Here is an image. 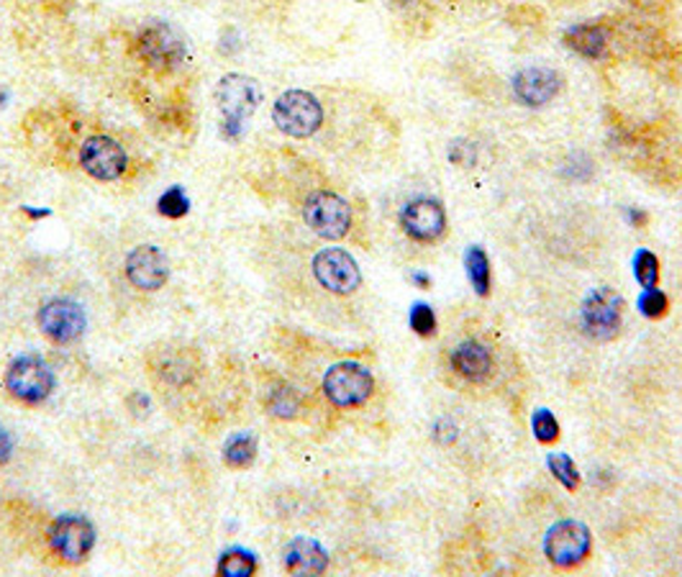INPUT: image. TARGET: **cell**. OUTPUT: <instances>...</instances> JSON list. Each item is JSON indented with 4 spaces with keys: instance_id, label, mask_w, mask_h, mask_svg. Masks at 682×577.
Masks as SVG:
<instances>
[{
    "instance_id": "1",
    "label": "cell",
    "mask_w": 682,
    "mask_h": 577,
    "mask_svg": "<svg viewBox=\"0 0 682 577\" xmlns=\"http://www.w3.org/2000/svg\"><path fill=\"white\" fill-rule=\"evenodd\" d=\"M215 100H219V108L223 113V137L237 139L239 133L244 131V121L257 111V106H260L262 93L260 86H257L252 78L227 74V78L219 82Z\"/></svg>"
},
{
    "instance_id": "2",
    "label": "cell",
    "mask_w": 682,
    "mask_h": 577,
    "mask_svg": "<svg viewBox=\"0 0 682 577\" xmlns=\"http://www.w3.org/2000/svg\"><path fill=\"white\" fill-rule=\"evenodd\" d=\"M137 52L154 72H172L185 62V39L170 23L152 21L139 31Z\"/></svg>"
},
{
    "instance_id": "3",
    "label": "cell",
    "mask_w": 682,
    "mask_h": 577,
    "mask_svg": "<svg viewBox=\"0 0 682 577\" xmlns=\"http://www.w3.org/2000/svg\"><path fill=\"white\" fill-rule=\"evenodd\" d=\"M272 119L282 133L305 139L321 129L323 108L319 100L311 93H305V90H288V93H282L278 103H274Z\"/></svg>"
},
{
    "instance_id": "4",
    "label": "cell",
    "mask_w": 682,
    "mask_h": 577,
    "mask_svg": "<svg viewBox=\"0 0 682 577\" xmlns=\"http://www.w3.org/2000/svg\"><path fill=\"white\" fill-rule=\"evenodd\" d=\"M6 385L8 390H11V396L19 398L21 404L37 406L44 404V400L52 396L54 375L49 370L44 359L23 355L19 359H13L11 367H8Z\"/></svg>"
},
{
    "instance_id": "5",
    "label": "cell",
    "mask_w": 682,
    "mask_h": 577,
    "mask_svg": "<svg viewBox=\"0 0 682 577\" xmlns=\"http://www.w3.org/2000/svg\"><path fill=\"white\" fill-rule=\"evenodd\" d=\"M372 390H375V380L370 370L357 362H339L323 378V392L339 408L362 406L372 396Z\"/></svg>"
},
{
    "instance_id": "6",
    "label": "cell",
    "mask_w": 682,
    "mask_h": 577,
    "mask_svg": "<svg viewBox=\"0 0 682 577\" xmlns=\"http://www.w3.org/2000/svg\"><path fill=\"white\" fill-rule=\"evenodd\" d=\"M303 219L321 239H341L352 226V208L337 192L321 190L305 200Z\"/></svg>"
},
{
    "instance_id": "7",
    "label": "cell",
    "mask_w": 682,
    "mask_h": 577,
    "mask_svg": "<svg viewBox=\"0 0 682 577\" xmlns=\"http://www.w3.org/2000/svg\"><path fill=\"white\" fill-rule=\"evenodd\" d=\"M582 329L590 339L609 341L621 329L623 298L611 288H595L582 304Z\"/></svg>"
},
{
    "instance_id": "8",
    "label": "cell",
    "mask_w": 682,
    "mask_h": 577,
    "mask_svg": "<svg viewBox=\"0 0 682 577\" xmlns=\"http://www.w3.org/2000/svg\"><path fill=\"white\" fill-rule=\"evenodd\" d=\"M49 545L64 563L78 565L96 545V529L86 516H60L49 526Z\"/></svg>"
},
{
    "instance_id": "9",
    "label": "cell",
    "mask_w": 682,
    "mask_h": 577,
    "mask_svg": "<svg viewBox=\"0 0 682 577\" xmlns=\"http://www.w3.org/2000/svg\"><path fill=\"white\" fill-rule=\"evenodd\" d=\"M590 529L580 521H560L546 531L544 551L549 563L556 567H575L590 555Z\"/></svg>"
},
{
    "instance_id": "10",
    "label": "cell",
    "mask_w": 682,
    "mask_h": 577,
    "mask_svg": "<svg viewBox=\"0 0 682 577\" xmlns=\"http://www.w3.org/2000/svg\"><path fill=\"white\" fill-rule=\"evenodd\" d=\"M313 275L323 288L337 292V296H349L362 282L360 267L344 249H323V252L315 255Z\"/></svg>"
},
{
    "instance_id": "11",
    "label": "cell",
    "mask_w": 682,
    "mask_h": 577,
    "mask_svg": "<svg viewBox=\"0 0 682 577\" xmlns=\"http://www.w3.org/2000/svg\"><path fill=\"white\" fill-rule=\"evenodd\" d=\"M80 167L96 180H119L127 172V152L111 137H90L80 147Z\"/></svg>"
},
{
    "instance_id": "12",
    "label": "cell",
    "mask_w": 682,
    "mask_h": 577,
    "mask_svg": "<svg viewBox=\"0 0 682 577\" xmlns=\"http://www.w3.org/2000/svg\"><path fill=\"white\" fill-rule=\"evenodd\" d=\"M39 329L57 345H68L86 331V311L68 298L49 300L39 311Z\"/></svg>"
},
{
    "instance_id": "13",
    "label": "cell",
    "mask_w": 682,
    "mask_h": 577,
    "mask_svg": "<svg viewBox=\"0 0 682 577\" xmlns=\"http://www.w3.org/2000/svg\"><path fill=\"white\" fill-rule=\"evenodd\" d=\"M401 226L415 241H437L447 229L444 206L434 198H415L403 208Z\"/></svg>"
},
{
    "instance_id": "14",
    "label": "cell",
    "mask_w": 682,
    "mask_h": 577,
    "mask_svg": "<svg viewBox=\"0 0 682 577\" xmlns=\"http://www.w3.org/2000/svg\"><path fill=\"white\" fill-rule=\"evenodd\" d=\"M127 275L139 290H160L168 282L170 262L157 247L141 245L127 257Z\"/></svg>"
},
{
    "instance_id": "15",
    "label": "cell",
    "mask_w": 682,
    "mask_h": 577,
    "mask_svg": "<svg viewBox=\"0 0 682 577\" xmlns=\"http://www.w3.org/2000/svg\"><path fill=\"white\" fill-rule=\"evenodd\" d=\"M562 90V74L549 67H526L513 78V93L523 106H546Z\"/></svg>"
},
{
    "instance_id": "16",
    "label": "cell",
    "mask_w": 682,
    "mask_h": 577,
    "mask_svg": "<svg viewBox=\"0 0 682 577\" xmlns=\"http://www.w3.org/2000/svg\"><path fill=\"white\" fill-rule=\"evenodd\" d=\"M454 370L470 382H482L493 370V357L480 341H462L460 347L452 352Z\"/></svg>"
},
{
    "instance_id": "17",
    "label": "cell",
    "mask_w": 682,
    "mask_h": 577,
    "mask_svg": "<svg viewBox=\"0 0 682 577\" xmlns=\"http://www.w3.org/2000/svg\"><path fill=\"white\" fill-rule=\"evenodd\" d=\"M285 567L293 575H321L329 567V557L319 541L295 539L285 549Z\"/></svg>"
},
{
    "instance_id": "18",
    "label": "cell",
    "mask_w": 682,
    "mask_h": 577,
    "mask_svg": "<svg viewBox=\"0 0 682 577\" xmlns=\"http://www.w3.org/2000/svg\"><path fill=\"white\" fill-rule=\"evenodd\" d=\"M568 44L580 52L582 57H590V60H598V57L605 54V47H609V37H605V29L598 27V23H582L568 31Z\"/></svg>"
},
{
    "instance_id": "19",
    "label": "cell",
    "mask_w": 682,
    "mask_h": 577,
    "mask_svg": "<svg viewBox=\"0 0 682 577\" xmlns=\"http://www.w3.org/2000/svg\"><path fill=\"white\" fill-rule=\"evenodd\" d=\"M257 457V439L252 434H234L229 437L227 447H223V459H227L229 467H237V470H244L254 462Z\"/></svg>"
},
{
    "instance_id": "20",
    "label": "cell",
    "mask_w": 682,
    "mask_h": 577,
    "mask_svg": "<svg viewBox=\"0 0 682 577\" xmlns=\"http://www.w3.org/2000/svg\"><path fill=\"white\" fill-rule=\"evenodd\" d=\"M464 267H468L470 282H472V288H475V292H480V296H488V292H490L488 255L482 252L480 247H470L468 255H464Z\"/></svg>"
},
{
    "instance_id": "21",
    "label": "cell",
    "mask_w": 682,
    "mask_h": 577,
    "mask_svg": "<svg viewBox=\"0 0 682 577\" xmlns=\"http://www.w3.org/2000/svg\"><path fill=\"white\" fill-rule=\"evenodd\" d=\"M254 573H257V559L252 551L247 549H229L227 555L219 559V575L249 577Z\"/></svg>"
},
{
    "instance_id": "22",
    "label": "cell",
    "mask_w": 682,
    "mask_h": 577,
    "mask_svg": "<svg viewBox=\"0 0 682 577\" xmlns=\"http://www.w3.org/2000/svg\"><path fill=\"white\" fill-rule=\"evenodd\" d=\"M268 404H270V411L280 418H293L298 411H301V396H298L293 388H288V385L272 390Z\"/></svg>"
},
{
    "instance_id": "23",
    "label": "cell",
    "mask_w": 682,
    "mask_h": 577,
    "mask_svg": "<svg viewBox=\"0 0 682 577\" xmlns=\"http://www.w3.org/2000/svg\"><path fill=\"white\" fill-rule=\"evenodd\" d=\"M634 275L644 290L656 288V282H660V259L642 249V252L634 257Z\"/></svg>"
},
{
    "instance_id": "24",
    "label": "cell",
    "mask_w": 682,
    "mask_h": 577,
    "mask_svg": "<svg viewBox=\"0 0 682 577\" xmlns=\"http://www.w3.org/2000/svg\"><path fill=\"white\" fill-rule=\"evenodd\" d=\"M549 470H552L554 478L560 480L568 490H575L580 485V472H578L575 462H572L568 455H562V451L560 455L549 457Z\"/></svg>"
},
{
    "instance_id": "25",
    "label": "cell",
    "mask_w": 682,
    "mask_h": 577,
    "mask_svg": "<svg viewBox=\"0 0 682 577\" xmlns=\"http://www.w3.org/2000/svg\"><path fill=\"white\" fill-rule=\"evenodd\" d=\"M157 208H160L162 216H168V219H182L190 211V200L185 192H182V188H170L164 196L160 198V203H157Z\"/></svg>"
},
{
    "instance_id": "26",
    "label": "cell",
    "mask_w": 682,
    "mask_h": 577,
    "mask_svg": "<svg viewBox=\"0 0 682 577\" xmlns=\"http://www.w3.org/2000/svg\"><path fill=\"white\" fill-rule=\"evenodd\" d=\"M668 306H670L668 296L656 288H646L642 292V298H639V311L649 316V319H660V316L668 314Z\"/></svg>"
},
{
    "instance_id": "27",
    "label": "cell",
    "mask_w": 682,
    "mask_h": 577,
    "mask_svg": "<svg viewBox=\"0 0 682 577\" xmlns=\"http://www.w3.org/2000/svg\"><path fill=\"white\" fill-rule=\"evenodd\" d=\"M531 424H534V437L544 441V445H552V441L560 437V424H556L554 414L546 411V408H539Z\"/></svg>"
},
{
    "instance_id": "28",
    "label": "cell",
    "mask_w": 682,
    "mask_h": 577,
    "mask_svg": "<svg viewBox=\"0 0 682 577\" xmlns=\"http://www.w3.org/2000/svg\"><path fill=\"white\" fill-rule=\"evenodd\" d=\"M411 329L421 337H429L437 329V316L427 304H415L411 311Z\"/></svg>"
},
{
    "instance_id": "29",
    "label": "cell",
    "mask_w": 682,
    "mask_h": 577,
    "mask_svg": "<svg viewBox=\"0 0 682 577\" xmlns=\"http://www.w3.org/2000/svg\"><path fill=\"white\" fill-rule=\"evenodd\" d=\"M449 160L462 165V167H472L478 160V149H475V145H472V141L460 139V141H454L452 147H449Z\"/></svg>"
},
{
    "instance_id": "30",
    "label": "cell",
    "mask_w": 682,
    "mask_h": 577,
    "mask_svg": "<svg viewBox=\"0 0 682 577\" xmlns=\"http://www.w3.org/2000/svg\"><path fill=\"white\" fill-rule=\"evenodd\" d=\"M11 451H13V441L8 437L3 426H0V465H6L8 459H11Z\"/></svg>"
},
{
    "instance_id": "31",
    "label": "cell",
    "mask_w": 682,
    "mask_h": 577,
    "mask_svg": "<svg viewBox=\"0 0 682 577\" xmlns=\"http://www.w3.org/2000/svg\"><path fill=\"white\" fill-rule=\"evenodd\" d=\"M413 280L419 282V286H423V288H429V275H423V272H419V275H413Z\"/></svg>"
},
{
    "instance_id": "32",
    "label": "cell",
    "mask_w": 682,
    "mask_h": 577,
    "mask_svg": "<svg viewBox=\"0 0 682 577\" xmlns=\"http://www.w3.org/2000/svg\"><path fill=\"white\" fill-rule=\"evenodd\" d=\"M631 219H634V223H644L646 216H644V213H639V211H631Z\"/></svg>"
}]
</instances>
